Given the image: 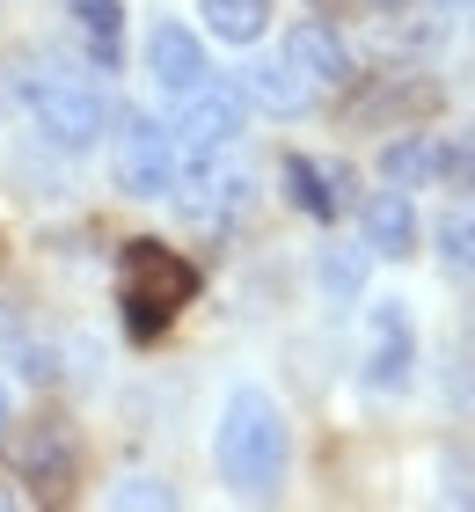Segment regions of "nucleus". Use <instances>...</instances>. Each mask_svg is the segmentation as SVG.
Returning <instances> with one entry per match:
<instances>
[{
	"label": "nucleus",
	"mask_w": 475,
	"mask_h": 512,
	"mask_svg": "<svg viewBox=\"0 0 475 512\" xmlns=\"http://www.w3.org/2000/svg\"><path fill=\"white\" fill-rule=\"evenodd\" d=\"M74 15H81V30L95 37V52L117 59V0H74Z\"/></svg>",
	"instance_id": "f3484780"
},
{
	"label": "nucleus",
	"mask_w": 475,
	"mask_h": 512,
	"mask_svg": "<svg viewBox=\"0 0 475 512\" xmlns=\"http://www.w3.org/2000/svg\"><path fill=\"white\" fill-rule=\"evenodd\" d=\"M439 256H446V264H475V220H446L439 227Z\"/></svg>",
	"instance_id": "a211bd4d"
},
{
	"label": "nucleus",
	"mask_w": 475,
	"mask_h": 512,
	"mask_svg": "<svg viewBox=\"0 0 475 512\" xmlns=\"http://www.w3.org/2000/svg\"><path fill=\"white\" fill-rule=\"evenodd\" d=\"M242 96L256 110H271V118H300V110L315 103V81H307L293 59H256L249 74H242Z\"/></svg>",
	"instance_id": "ddd939ff"
},
{
	"label": "nucleus",
	"mask_w": 475,
	"mask_h": 512,
	"mask_svg": "<svg viewBox=\"0 0 475 512\" xmlns=\"http://www.w3.org/2000/svg\"><path fill=\"white\" fill-rule=\"evenodd\" d=\"M410 366H417V330H410V315H402V300H373V315H366V381L402 388Z\"/></svg>",
	"instance_id": "0eeeda50"
},
{
	"label": "nucleus",
	"mask_w": 475,
	"mask_h": 512,
	"mask_svg": "<svg viewBox=\"0 0 475 512\" xmlns=\"http://www.w3.org/2000/svg\"><path fill=\"white\" fill-rule=\"evenodd\" d=\"M198 300V264L169 242H125L117 256V308H125V330L147 344Z\"/></svg>",
	"instance_id": "f03ea898"
},
{
	"label": "nucleus",
	"mask_w": 475,
	"mask_h": 512,
	"mask_svg": "<svg viewBox=\"0 0 475 512\" xmlns=\"http://www.w3.org/2000/svg\"><path fill=\"white\" fill-rule=\"evenodd\" d=\"M432 176H439L454 198H468V191H475V139H446V147L432 154Z\"/></svg>",
	"instance_id": "dca6fc26"
},
{
	"label": "nucleus",
	"mask_w": 475,
	"mask_h": 512,
	"mask_svg": "<svg viewBox=\"0 0 475 512\" xmlns=\"http://www.w3.org/2000/svg\"><path fill=\"white\" fill-rule=\"evenodd\" d=\"M147 74L169 88V96H183V88H198L212 66H205V44L198 30H183V22H154L147 30Z\"/></svg>",
	"instance_id": "1a4fd4ad"
},
{
	"label": "nucleus",
	"mask_w": 475,
	"mask_h": 512,
	"mask_svg": "<svg viewBox=\"0 0 475 512\" xmlns=\"http://www.w3.org/2000/svg\"><path fill=\"white\" fill-rule=\"evenodd\" d=\"M373 8H402V0H373Z\"/></svg>",
	"instance_id": "412c9836"
},
{
	"label": "nucleus",
	"mask_w": 475,
	"mask_h": 512,
	"mask_svg": "<svg viewBox=\"0 0 475 512\" xmlns=\"http://www.w3.org/2000/svg\"><path fill=\"white\" fill-rule=\"evenodd\" d=\"M176 205L198 227H220L249 205V169L234 161V147H212V154H190V169H176Z\"/></svg>",
	"instance_id": "20e7f679"
},
{
	"label": "nucleus",
	"mask_w": 475,
	"mask_h": 512,
	"mask_svg": "<svg viewBox=\"0 0 475 512\" xmlns=\"http://www.w3.org/2000/svg\"><path fill=\"white\" fill-rule=\"evenodd\" d=\"M74 469H81L74 425H59V417L22 425V439H15V476H22V483H74Z\"/></svg>",
	"instance_id": "6e6552de"
},
{
	"label": "nucleus",
	"mask_w": 475,
	"mask_h": 512,
	"mask_svg": "<svg viewBox=\"0 0 475 512\" xmlns=\"http://www.w3.org/2000/svg\"><path fill=\"white\" fill-rule=\"evenodd\" d=\"M198 15L220 44H256L271 30V0H198Z\"/></svg>",
	"instance_id": "4468645a"
},
{
	"label": "nucleus",
	"mask_w": 475,
	"mask_h": 512,
	"mask_svg": "<svg viewBox=\"0 0 475 512\" xmlns=\"http://www.w3.org/2000/svg\"><path fill=\"white\" fill-rule=\"evenodd\" d=\"M432 139L424 132H402V139H388V147H380V183H395V191H417L424 176H432Z\"/></svg>",
	"instance_id": "2eb2a0df"
},
{
	"label": "nucleus",
	"mask_w": 475,
	"mask_h": 512,
	"mask_svg": "<svg viewBox=\"0 0 475 512\" xmlns=\"http://www.w3.org/2000/svg\"><path fill=\"white\" fill-rule=\"evenodd\" d=\"M30 125L52 139L59 154H88L110 125V103H103V88L81 81V74H37L30 81Z\"/></svg>",
	"instance_id": "7ed1b4c3"
},
{
	"label": "nucleus",
	"mask_w": 475,
	"mask_h": 512,
	"mask_svg": "<svg viewBox=\"0 0 475 512\" xmlns=\"http://www.w3.org/2000/svg\"><path fill=\"white\" fill-rule=\"evenodd\" d=\"M242 125H249V96L234 81H198V88H183V110H176V147H190V154H212V147H234L242 139Z\"/></svg>",
	"instance_id": "423d86ee"
},
{
	"label": "nucleus",
	"mask_w": 475,
	"mask_h": 512,
	"mask_svg": "<svg viewBox=\"0 0 475 512\" xmlns=\"http://www.w3.org/2000/svg\"><path fill=\"white\" fill-rule=\"evenodd\" d=\"M0 425H8V381H0Z\"/></svg>",
	"instance_id": "aec40b11"
},
{
	"label": "nucleus",
	"mask_w": 475,
	"mask_h": 512,
	"mask_svg": "<svg viewBox=\"0 0 475 512\" xmlns=\"http://www.w3.org/2000/svg\"><path fill=\"white\" fill-rule=\"evenodd\" d=\"M212 454H220L227 491L271 498L278 483H285V410H278V395L234 388L227 410H220V439H212Z\"/></svg>",
	"instance_id": "f257e3e1"
},
{
	"label": "nucleus",
	"mask_w": 475,
	"mask_h": 512,
	"mask_svg": "<svg viewBox=\"0 0 475 512\" xmlns=\"http://www.w3.org/2000/svg\"><path fill=\"white\" fill-rule=\"evenodd\" d=\"M117 505H176V491H161V483H125Z\"/></svg>",
	"instance_id": "6ab92c4d"
},
{
	"label": "nucleus",
	"mask_w": 475,
	"mask_h": 512,
	"mask_svg": "<svg viewBox=\"0 0 475 512\" xmlns=\"http://www.w3.org/2000/svg\"><path fill=\"white\" fill-rule=\"evenodd\" d=\"M110 161H117V191H132V198H169L176 191V169H183L176 132L154 125V118H125Z\"/></svg>",
	"instance_id": "39448f33"
},
{
	"label": "nucleus",
	"mask_w": 475,
	"mask_h": 512,
	"mask_svg": "<svg viewBox=\"0 0 475 512\" xmlns=\"http://www.w3.org/2000/svg\"><path fill=\"white\" fill-rule=\"evenodd\" d=\"M285 191H293L300 213L337 220L344 198H351V169H344V161H315V154H285Z\"/></svg>",
	"instance_id": "9d476101"
},
{
	"label": "nucleus",
	"mask_w": 475,
	"mask_h": 512,
	"mask_svg": "<svg viewBox=\"0 0 475 512\" xmlns=\"http://www.w3.org/2000/svg\"><path fill=\"white\" fill-rule=\"evenodd\" d=\"M285 59H293L315 88H344L351 81V44L329 30V22H293V30H285Z\"/></svg>",
	"instance_id": "9b49d317"
},
{
	"label": "nucleus",
	"mask_w": 475,
	"mask_h": 512,
	"mask_svg": "<svg viewBox=\"0 0 475 512\" xmlns=\"http://www.w3.org/2000/svg\"><path fill=\"white\" fill-rule=\"evenodd\" d=\"M359 227H366V249L373 256H410L417 249V205H410V191H373L366 205H359Z\"/></svg>",
	"instance_id": "f8f14e48"
}]
</instances>
